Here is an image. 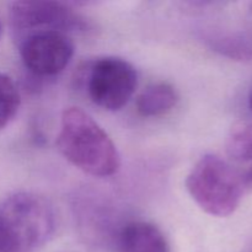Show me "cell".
<instances>
[{
  "label": "cell",
  "instance_id": "6da1fadb",
  "mask_svg": "<svg viewBox=\"0 0 252 252\" xmlns=\"http://www.w3.org/2000/svg\"><path fill=\"white\" fill-rule=\"evenodd\" d=\"M57 147L71 165L90 176L111 177L121 167V155L113 140L79 107L65 108L62 113Z\"/></svg>",
  "mask_w": 252,
  "mask_h": 252
},
{
  "label": "cell",
  "instance_id": "7a4b0ae2",
  "mask_svg": "<svg viewBox=\"0 0 252 252\" xmlns=\"http://www.w3.org/2000/svg\"><path fill=\"white\" fill-rule=\"evenodd\" d=\"M56 228V211L41 194L16 192L0 202V252H34Z\"/></svg>",
  "mask_w": 252,
  "mask_h": 252
},
{
  "label": "cell",
  "instance_id": "3957f363",
  "mask_svg": "<svg viewBox=\"0 0 252 252\" xmlns=\"http://www.w3.org/2000/svg\"><path fill=\"white\" fill-rule=\"evenodd\" d=\"M186 189L197 206L207 214L226 218L235 213L244 196V177L217 155H204L186 179Z\"/></svg>",
  "mask_w": 252,
  "mask_h": 252
},
{
  "label": "cell",
  "instance_id": "277c9868",
  "mask_svg": "<svg viewBox=\"0 0 252 252\" xmlns=\"http://www.w3.org/2000/svg\"><path fill=\"white\" fill-rule=\"evenodd\" d=\"M137 85L135 68L118 57H103L94 62L86 80L90 100L111 112L122 110L129 102Z\"/></svg>",
  "mask_w": 252,
  "mask_h": 252
},
{
  "label": "cell",
  "instance_id": "5b68a950",
  "mask_svg": "<svg viewBox=\"0 0 252 252\" xmlns=\"http://www.w3.org/2000/svg\"><path fill=\"white\" fill-rule=\"evenodd\" d=\"M10 25L22 38L39 31H81L88 27L84 17L61 1H15L10 5Z\"/></svg>",
  "mask_w": 252,
  "mask_h": 252
},
{
  "label": "cell",
  "instance_id": "8992f818",
  "mask_svg": "<svg viewBox=\"0 0 252 252\" xmlns=\"http://www.w3.org/2000/svg\"><path fill=\"white\" fill-rule=\"evenodd\" d=\"M22 63L37 76H54L64 70L74 56V43L68 33L39 31L20 39Z\"/></svg>",
  "mask_w": 252,
  "mask_h": 252
},
{
  "label": "cell",
  "instance_id": "52a82bcc",
  "mask_svg": "<svg viewBox=\"0 0 252 252\" xmlns=\"http://www.w3.org/2000/svg\"><path fill=\"white\" fill-rule=\"evenodd\" d=\"M117 245L121 252H170L166 236L149 221H130L120 230Z\"/></svg>",
  "mask_w": 252,
  "mask_h": 252
},
{
  "label": "cell",
  "instance_id": "ba28073f",
  "mask_svg": "<svg viewBox=\"0 0 252 252\" xmlns=\"http://www.w3.org/2000/svg\"><path fill=\"white\" fill-rule=\"evenodd\" d=\"M179 102L176 89L169 83L152 84L137 98V111L142 117H160L175 108Z\"/></svg>",
  "mask_w": 252,
  "mask_h": 252
},
{
  "label": "cell",
  "instance_id": "9c48e42d",
  "mask_svg": "<svg viewBox=\"0 0 252 252\" xmlns=\"http://www.w3.org/2000/svg\"><path fill=\"white\" fill-rule=\"evenodd\" d=\"M211 47L234 61H252V38L245 33L229 32L209 37Z\"/></svg>",
  "mask_w": 252,
  "mask_h": 252
},
{
  "label": "cell",
  "instance_id": "30bf717a",
  "mask_svg": "<svg viewBox=\"0 0 252 252\" xmlns=\"http://www.w3.org/2000/svg\"><path fill=\"white\" fill-rule=\"evenodd\" d=\"M226 154L238 162L252 161V120L239 121L229 130Z\"/></svg>",
  "mask_w": 252,
  "mask_h": 252
},
{
  "label": "cell",
  "instance_id": "8fae6325",
  "mask_svg": "<svg viewBox=\"0 0 252 252\" xmlns=\"http://www.w3.org/2000/svg\"><path fill=\"white\" fill-rule=\"evenodd\" d=\"M20 105L21 95L15 81L7 74L0 73V130L14 120Z\"/></svg>",
  "mask_w": 252,
  "mask_h": 252
},
{
  "label": "cell",
  "instance_id": "7c38bea8",
  "mask_svg": "<svg viewBox=\"0 0 252 252\" xmlns=\"http://www.w3.org/2000/svg\"><path fill=\"white\" fill-rule=\"evenodd\" d=\"M246 180H248V181H251L252 182V166H251L250 171H249L248 175H246Z\"/></svg>",
  "mask_w": 252,
  "mask_h": 252
},
{
  "label": "cell",
  "instance_id": "4fadbf2b",
  "mask_svg": "<svg viewBox=\"0 0 252 252\" xmlns=\"http://www.w3.org/2000/svg\"><path fill=\"white\" fill-rule=\"evenodd\" d=\"M249 105H250V108H251V111H252V90H251L250 95H249Z\"/></svg>",
  "mask_w": 252,
  "mask_h": 252
},
{
  "label": "cell",
  "instance_id": "5bb4252c",
  "mask_svg": "<svg viewBox=\"0 0 252 252\" xmlns=\"http://www.w3.org/2000/svg\"><path fill=\"white\" fill-rule=\"evenodd\" d=\"M2 33V24H1V19H0V37H1Z\"/></svg>",
  "mask_w": 252,
  "mask_h": 252
}]
</instances>
